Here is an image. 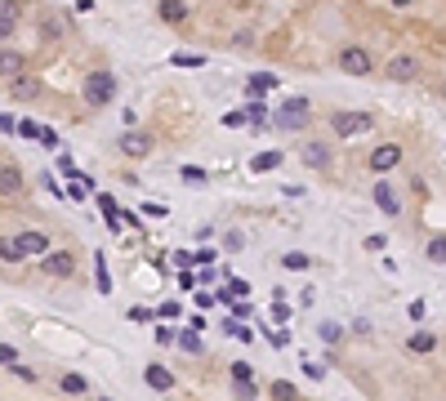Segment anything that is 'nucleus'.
I'll return each mask as SVG.
<instances>
[{"instance_id": "nucleus-1", "label": "nucleus", "mask_w": 446, "mask_h": 401, "mask_svg": "<svg viewBox=\"0 0 446 401\" xmlns=\"http://www.w3.org/2000/svg\"><path fill=\"white\" fill-rule=\"evenodd\" d=\"M308 121H312L308 99H286L277 107V116H272V125H277L281 134H295V130H308Z\"/></svg>"}, {"instance_id": "nucleus-2", "label": "nucleus", "mask_w": 446, "mask_h": 401, "mask_svg": "<svg viewBox=\"0 0 446 401\" xmlns=\"http://www.w3.org/2000/svg\"><path fill=\"white\" fill-rule=\"evenodd\" d=\"M112 99H116V76L112 72H90L85 76V103H90V107H108Z\"/></svg>"}, {"instance_id": "nucleus-3", "label": "nucleus", "mask_w": 446, "mask_h": 401, "mask_svg": "<svg viewBox=\"0 0 446 401\" xmlns=\"http://www.w3.org/2000/svg\"><path fill=\"white\" fill-rule=\"evenodd\" d=\"M339 72H348V76H371V54L357 50V45L339 50Z\"/></svg>"}, {"instance_id": "nucleus-4", "label": "nucleus", "mask_w": 446, "mask_h": 401, "mask_svg": "<svg viewBox=\"0 0 446 401\" xmlns=\"http://www.w3.org/2000/svg\"><path fill=\"white\" fill-rule=\"evenodd\" d=\"M424 67H420V59L415 54H393L388 59V67H384V76H393V81H415Z\"/></svg>"}, {"instance_id": "nucleus-5", "label": "nucleus", "mask_w": 446, "mask_h": 401, "mask_svg": "<svg viewBox=\"0 0 446 401\" xmlns=\"http://www.w3.org/2000/svg\"><path fill=\"white\" fill-rule=\"evenodd\" d=\"M14 241H18V250H23V259H41V254H50V236H45L41 227H32V232H18Z\"/></svg>"}, {"instance_id": "nucleus-6", "label": "nucleus", "mask_w": 446, "mask_h": 401, "mask_svg": "<svg viewBox=\"0 0 446 401\" xmlns=\"http://www.w3.org/2000/svg\"><path fill=\"white\" fill-rule=\"evenodd\" d=\"M330 130H335L339 138H348V134L371 130V116H357V112H335V116H330Z\"/></svg>"}, {"instance_id": "nucleus-7", "label": "nucleus", "mask_w": 446, "mask_h": 401, "mask_svg": "<svg viewBox=\"0 0 446 401\" xmlns=\"http://www.w3.org/2000/svg\"><path fill=\"white\" fill-rule=\"evenodd\" d=\"M397 165H402V147H397V143H384V147L371 152V169L375 174H388V169H397Z\"/></svg>"}, {"instance_id": "nucleus-8", "label": "nucleus", "mask_w": 446, "mask_h": 401, "mask_svg": "<svg viewBox=\"0 0 446 401\" xmlns=\"http://www.w3.org/2000/svg\"><path fill=\"white\" fill-rule=\"evenodd\" d=\"M116 147L125 152L130 161H139V156H148V152H152V138H148V134H139V130H125V134H121V143H116Z\"/></svg>"}, {"instance_id": "nucleus-9", "label": "nucleus", "mask_w": 446, "mask_h": 401, "mask_svg": "<svg viewBox=\"0 0 446 401\" xmlns=\"http://www.w3.org/2000/svg\"><path fill=\"white\" fill-rule=\"evenodd\" d=\"M41 267L50 276H72L76 259H72V250H50V254H41Z\"/></svg>"}, {"instance_id": "nucleus-10", "label": "nucleus", "mask_w": 446, "mask_h": 401, "mask_svg": "<svg viewBox=\"0 0 446 401\" xmlns=\"http://www.w3.org/2000/svg\"><path fill=\"white\" fill-rule=\"evenodd\" d=\"M23 196V169L18 165H0V200Z\"/></svg>"}, {"instance_id": "nucleus-11", "label": "nucleus", "mask_w": 446, "mask_h": 401, "mask_svg": "<svg viewBox=\"0 0 446 401\" xmlns=\"http://www.w3.org/2000/svg\"><path fill=\"white\" fill-rule=\"evenodd\" d=\"M371 192H375V205L384 209L388 218H397V214H402V200H397V192H393V183H375Z\"/></svg>"}, {"instance_id": "nucleus-12", "label": "nucleus", "mask_w": 446, "mask_h": 401, "mask_svg": "<svg viewBox=\"0 0 446 401\" xmlns=\"http://www.w3.org/2000/svg\"><path fill=\"white\" fill-rule=\"evenodd\" d=\"M27 72V59L18 50H0V76L5 81H14V76H23Z\"/></svg>"}, {"instance_id": "nucleus-13", "label": "nucleus", "mask_w": 446, "mask_h": 401, "mask_svg": "<svg viewBox=\"0 0 446 401\" xmlns=\"http://www.w3.org/2000/svg\"><path fill=\"white\" fill-rule=\"evenodd\" d=\"M299 156H303V165H308V169H326L330 165V147H321V143H303Z\"/></svg>"}, {"instance_id": "nucleus-14", "label": "nucleus", "mask_w": 446, "mask_h": 401, "mask_svg": "<svg viewBox=\"0 0 446 401\" xmlns=\"http://www.w3.org/2000/svg\"><path fill=\"white\" fill-rule=\"evenodd\" d=\"M18 27V0H0V41H9Z\"/></svg>"}, {"instance_id": "nucleus-15", "label": "nucleus", "mask_w": 446, "mask_h": 401, "mask_svg": "<svg viewBox=\"0 0 446 401\" xmlns=\"http://www.w3.org/2000/svg\"><path fill=\"white\" fill-rule=\"evenodd\" d=\"M9 94H14V99H36V94H41V85L23 72V76H14V81H9Z\"/></svg>"}, {"instance_id": "nucleus-16", "label": "nucleus", "mask_w": 446, "mask_h": 401, "mask_svg": "<svg viewBox=\"0 0 446 401\" xmlns=\"http://www.w3.org/2000/svg\"><path fill=\"white\" fill-rule=\"evenodd\" d=\"M148 384L156 388V393H170V388H174V375H170L165 366H148Z\"/></svg>"}, {"instance_id": "nucleus-17", "label": "nucleus", "mask_w": 446, "mask_h": 401, "mask_svg": "<svg viewBox=\"0 0 446 401\" xmlns=\"http://www.w3.org/2000/svg\"><path fill=\"white\" fill-rule=\"evenodd\" d=\"M281 165V152H259V156L250 161V174H268V169Z\"/></svg>"}, {"instance_id": "nucleus-18", "label": "nucleus", "mask_w": 446, "mask_h": 401, "mask_svg": "<svg viewBox=\"0 0 446 401\" xmlns=\"http://www.w3.org/2000/svg\"><path fill=\"white\" fill-rule=\"evenodd\" d=\"M161 18H165V23H183L187 5H183V0H161Z\"/></svg>"}, {"instance_id": "nucleus-19", "label": "nucleus", "mask_w": 446, "mask_h": 401, "mask_svg": "<svg viewBox=\"0 0 446 401\" xmlns=\"http://www.w3.org/2000/svg\"><path fill=\"white\" fill-rule=\"evenodd\" d=\"M272 85H277V76L272 72H259V76H250V85H245V90H250V99H259V94H268Z\"/></svg>"}, {"instance_id": "nucleus-20", "label": "nucleus", "mask_w": 446, "mask_h": 401, "mask_svg": "<svg viewBox=\"0 0 446 401\" xmlns=\"http://www.w3.org/2000/svg\"><path fill=\"white\" fill-rule=\"evenodd\" d=\"M94 281H99L103 294H112V272H108V263H103V254H94Z\"/></svg>"}, {"instance_id": "nucleus-21", "label": "nucleus", "mask_w": 446, "mask_h": 401, "mask_svg": "<svg viewBox=\"0 0 446 401\" xmlns=\"http://www.w3.org/2000/svg\"><path fill=\"white\" fill-rule=\"evenodd\" d=\"M0 259L5 263H23V250H18L14 236H0Z\"/></svg>"}, {"instance_id": "nucleus-22", "label": "nucleus", "mask_w": 446, "mask_h": 401, "mask_svg": "<svg viewBox=\"0 0 446 401\" xmlns=\"http://www.w3.org/2000/svg\"><path fill=\"white\" fill-rule=\"evenodd\" d=\"M174 343H179L183 352H201V334H196L192 326H187V330H179V339H174Z\"/></svg>"}, {"instance_id": "nucleus-23", "label": "nucleus", "mask_w": 446, "mask_h": 401, "mask_svg": "<svg viewBox=\"0 0 446 401\" xmlns=\"http://www.w3.org/2000/svg\"><path fill=\"white\" fill-rule=\"evenodd\" d=\"M433 348H438V339H433L429 330H415L411 334V352H433Z\"/></svg>"}, {"instance_id": "nucleus-24", "label": "nucleus", "mask_w": 446, "mask_h": 401, "mask_svg": "<svg viewBox=\"0 0 446 401\" xmlns=\"http://www.w3.org/2000/svg\"><path fill=\"white\" fill-rule=\"evenodd\" d=\"M317 334H321L326 343H339V339H344V326H339V321H321Z\"/></svg>"}, {"instance_id": "nucleus-25", "label": "nucleus", "mask_w": 446, "mask_h": 401, "mask_svg": "<svg viewBox=\"0 0 446 401\" xmlns=\"http://www.w3.org/2000/svg\"><path fill=\"white\" fill-rule=\"evenodd\" d=\"M245 112H250V125H268V107H263L259 99H250V103H245Z\"/></svg>"}, {"instance_id": "nucleus-26", "label": "nucleus", "mask_w": 446, "mask_h": 401, "mask_svg": "<svg viewBox=\"0 0 446 401\" xmlns=\"http://www.w3.org/2000/svg\"><path fill=\"white\" fill-rule=\"evenodd\" d=\"M63 393H68V397H72V393L81 397V393H90V384H85L81 375H63Z\"/></svg>"}, {"instance_id": "nucleus-27", "label": "nucleus", "mask_w": 446, "mask_h": 401, "mask_svg": "<svg viewBox=\"0 0 446 401\" xmlns=\"http://www.w3.org/2000/svg\"><path fill=\"white\" fill-rule=\"evenodd\" d=\"M59 174H63V178H72V183H81V178H85L81 169H76V161H72V156H59Z\"/></svg>"}, {"instance_id": "nucleus-28", "label": "nucleus", "mask_w": 446, "mask_h": 401, "mask_svg": "<svg viewBox=\"0 0 446 401\" xmlns=\"http://www.w3.org/2000/svg\"><path fill=\"white\" fill-rule=\"evenodd\" d=\"M223 125H227V130H241V125H250V112H245V107L227 112V116H223Z\"/></svg>"}, {"instance_id": "nucleus-29", "label": "nucleus", "mask_w": 446, "mask_h": 401, "mask_svg": "<svg viewBox=\"0 0 446 401\" xmlns=\"http://www.w3.org/2000/svg\"><path fill=\"white\" fill-rule=\"evenodd\" d=\"M174 67H205V54H174Z\"/></svg>"}, {"instance_id": "nucleus-30", "label": "nucleus", "mask_w": 446, "mask_h": 401, "mask_svg": "<svg viewBox=\"0 0 446 401\" xmlns=\"http://www.w3.org/2000/svg\"><path fill=\"white\" fill-rule=\"evenodd\" d=\"M429 259L433 263H446V236H433V241H429Z\"/></svg>"}, {"instance_id": "nucleus-31", "label": "nucleus", "mask_w": 446, "mask_h": 401, "mask_svg": "<svg viewBox=\"0 0 446 401\" xmlns=\"http://www.w3.org/2000/svg\"><path fill=\"white\" fill-rule=\"evenodd\" d=\"M179 178H187V183H205V169L201 165H183V169H179Z\"/></svg>"}, {"instance_id": "nucleus-32", "label": "nucleus", "mask_w": 446, "mask_h": 401, "mask_svg": "<svg viewBox=\"0 0 446 401\" xmlns=\"http://www.w3.org/2000/svg\"><path fill=\"white\" fill-rule=\"evenodd\" d=\"M9 370H14V375L23 379V384H36V379H41V375H36L32 366H23V361H14V366H9Z\"/></svg>"}, {"instance_id": "nucleus-33", "label": "nucleus", "mask_w": 446, "mask_h": 401, "mask_svg": "<svg viewBox=\"0 0 446 401\" xmlns=\"http://www.w3.org/2000/svg\"><path fill=\"white\" fill-rule=\"evenodd\" d=\"M99 209H103V218H116L121 209H116V200H112L108 192H99Z\"/></svg>"}, {"instance_id": "nucleus-34", "label": "nucleus", "mask_w": 446, "mask_h": 401, "mask_svg": "<svg viewBox=\"0 0 446 401\" xmlns=\"http://www.w3.org/2000/svg\"><path fill=\"white\" fill-rule=\"evenodd\" d=\"M281 263H286V267H295V272H303V267H308L312 259H308V254H281Z\"/></svg>"}, {"instance_id": "nucleus-35", "label": "nucleus", "mask_w": 446, "mask_h": 401, "mask_svg": "<svg viewBox=\"0 0 446 401\" xmlns=\"http://www.w3.org/2000/svg\"><path fill=\"white\" fill-rule=\"evenodd\" d=\"M286 321H290V308H286V303H272V326H286Z\"/></svg>"}, {"instance_id": "nucleus-36", "label": "nucleus", "mask_w": 446, "mask_h": 401, "mask_svg": "<svg viewBox=\"0 0 446 401\" xmlns=\"http://www.w3.org/2000/svg\"><path fill=\"white\" fill-rule=\"evenodd\" d=\"M272 397L290 401V397H295V384H286V379H277V384H272Z\"/></svg>"}, {"instance_id": "nucleus-37", "label": "nucleus", "mask_w": 446, "mask_h": 401, "mask_svg": "<svg viewBox=\"0 0 446 401\" xmlns=\"http://www.w3.org/2000/svg\"><path fill=\"white\" fill-rule=\"evenodd\" d=\"M156 312H161V321H174V317H179V299H165Z\"/></svg>"}, {"instance_id": "nucleus-38", "label": "nucleus", "mask_w": 446, "mask_h": 401, "mask_svg": "<svg viewBox=\"0 0 446 401\" xmlns=\"http://www.w3.org/2000/svg\"><path fill=\"white\" fill-rule=\"evenodd\" d=\"M161 317V312H152V308H130V321H143V326H148V321H156Z\"/></svg>"}, {"instance_id": "nucleus-39", "label": "nucleus", "mask_w": 446, "mask_h": 401, "mask_svg": "<svg viewBox=\"0 0 446 401\" xmlns=\"http://www.w3.org/2000/svg\"><path fill=\"white\" fill-rule=\"evenodd\" d=\"M18 361V352H14V343H0V366H14Z\"/></svg>"}, {"instance_id": "nucleus-40", "label": "nucleus", "mask_w": 446, "mask_h": 401, "mask_svg": "<svg viewBox=\"0 0 446 401\" xmlns=\"http://www.w3.org/2000/svg\"><path fill=\"white\" fill-rule=\"evenodd\" d=\"M36 138H41V143H45V147H59V134H54L50 125H41V134H36Z\"/></svg>"}, {"instance_id": "nucleus-41", "label": "nucleus", "mask_w": 446, "mask_h": 401, "mask_svg": "<svg viewBox=\"0 0 446 401\" xmlns=\"http://www.w3.org/2000/svg\"><path fill=\"white\" fill-rule=\"evenodd\" d=\"M227 285H232V294H236V299H250V281H236V276H232Z\"/></svg>"}, {"instance_id": "nucleus-42", "label": "nucleus", "mask_w": 446, "mask_h": 401, "mask_svg": "<svg viewBox=\"0 0 446 401\" xmlns=\"http://www.w3.org/2000/svg\"><path fill=\"white\" fill-rule=\"evenodd\" d=\"M268 339H272V348H290V330H272Z\"/></svg>"}, {"instance_id": "nucleus-43", "label": "nucleus", "mask_w": 446, "mask_h": 401, "mask_svg": "<svg viewBox=\"0 0 446 401\" xmlns=\"http://www.w3.org/2000/svg\"><path fill=\"white\" fill-rule=\"evenodd\" d=\"M18 134H23V138H36L41 125H36V121H18Z\"/></svg>"}, {"instance_id": "nucleus-44", "label": "nucleus", "mask_w": 446, "mask_h": 401, "mask_svg": "<svg viewBox=\"0 0 446 401\" xmlns=\"http://www.w3.org/2000/svg\"><path fill=\"white\" fill-rule=\"evenodd\" d=\"M179 334H174V326H156V343H174Z\"/></svg>"}, {"instance_id": "nucleus-45", "label": "nucleus", "mask_w": 446, "mask_h": 401, "mask_svg": "<svg viewBox=\"0 0 446 401\" xmlns=\"http://www.w3.org/2000/svg\"><path fill=\"white\" fill-rule=\"evenodd\" d=\"M179 290H196V276L187 272V267H183V272H179Z\"/></svg>"}, {"instance_id": "nucleus-46", "label": "nucleus", "mask_w": 446, "mask_h": 401, "mask_svg": "<svg viewBox=\"0 0 446 401\" xmlns=\"http://www.w3.org/2000/svg\"><path fill=\"white\" fill-rule=\"evenodd\" d=\"M223 245H227V250H241L245 236H241V232H227V236H223Z\"/></svg>"}, {"instance_id": "nucleus-47", "label": "nucleus", "mask_w": 446, "mask_h": 401, "mask_svg": "<svg viewBox=\"0 0 446 401\" xmlns=\"http://www.w3.org/2000/svg\"><path fill=\"white\" fill-rule=\"evenodd\" d=\"M196 308H201V312L214 308V294H210V290H196Z\"/></svg>"}, {"instance_id": "nucleus-48", "label": "nucleus", "mask_w": 446, "mask_h": 401, "mask_svg": "<svg viewBox=\"0 0 446 401\" xmlns=\"http://www.w3.org/2000/svg\"><path fill=\"white\" fill-rule=\"evenodd\" d=\"M232 317L245 321V317H250V303H245V299H232Z\"/></svg>"}, {"instance_id": "nucleus-49", "label": "nucleus", "mask_w": 446, "mask_h": 401, "mask_svg": "<svg viewBox=\"0 0 446 401\" xmlns=\"http://www.w3.org/2000/svg\"><path fill=\"white\" fill-rule=\"evenodd\" d=\"M196 263H201V267L214 263V250H210V245H201V250H196Z\"/></svg>"}, {"instance_id": "nucleus-50", "label": "nucleus", "mask_w": 446, "mask_h": 401, "mask_svg": "<svg viewBox=\"0 0 446 401\" xmlns=\"http://www.w3.org/2000/svg\"><path fill=\"white\" fill-rule=\"evenodd\" d=\"M0 134H18V121L5 116V112H0Z\"/></svg>"}, {"instance_id": "nucleus-51", "label": "nucleus", "mask_w": 446, "mask_h": 401, "mask_svg": "<svg viewBox=\"0 0 446 401\" xmlns=\"http://www.w3.org/2000/svg\"><path fill=\"white\" fill-rule=\"evenodd\" d=\"M384 245H388V241H384L379 232H371V236H366V250H384Z\"/></svg>"}, {"instance_id": "nucleus-52", "label": "nucleus", "mask_w": 446, "mask_h": 401, "mask_svg": "<svg viewBox=\"0 0 446 401\" xmlns=\"http://www.w3.org/2000/svg\"><path fill=\"white\" fill-rule=\"evenodd\" d=\"M143 214H152V218H161V214H165V205H161V200H148V205H143Z\"/></svg>"}, {"instance_id": "nucleus-53", "label": "nucleus", "mask_w": 446, "mask_h": 401, "mask_svg": "<svg viewBox=\"0 0 446 401\" xmlns=\"http://www.w3.org/2000/svg\"><path fill=\"white\" fill-rule=\"evenodd\" d=\"M393 5H397V9H406V5H411V0H393Z\"/></svg>"}, {"instance_id": "nucleus-54", "label": "nucleus", "mask_w": 446, "mask_h": 401, "mask_svg": "<svg viewBox=\"0 0 446 401\" xmlns=\"http://www.w3.org/2000/svg\"><path fill=\"white\" fill-rule=\"evenodd\" d=\"M442 94H446V81H442Z\"/></svg>"}]
</instances>
